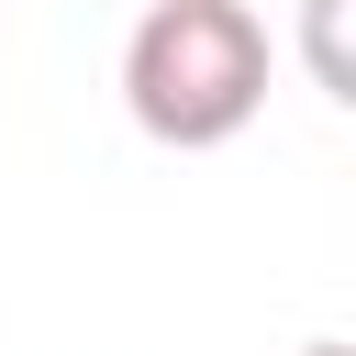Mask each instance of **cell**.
<instances>
[{
  "label": "cell",
  "mask_w": 356,
  "mask_h": 356,
  "mask_svg": "<svg viewBox=\"0 0 356 356\" xmlns=\"http://www.w3.org/2000/svg\"><path fill=\"white\" fill-rule=\"evenodd\" d=\"M122 111L178 156L234 145L267 111V22L245 0H145L122 44Z\"/></svg>",
  "instance_id": "cell-1"
},
{
  "label": "cell",
  "mask_w": 356,
  "mask_h": 356,
  "mask_svg": "<svg viewBox=\"0 0 356 356\" xmlns=\"http://www.w3.org/2000/svg\"><path fill=\"white\" fill-rule=\"evenodd\" d=\"M300 356H356V345H334V334H312V345H300Z\"/></svg>",
  "instance_id": "cell-2"
}]
</instances>
